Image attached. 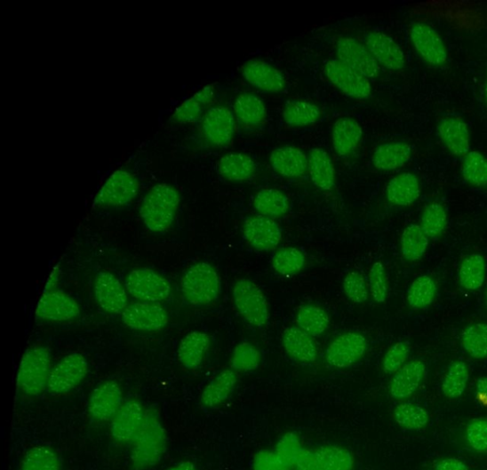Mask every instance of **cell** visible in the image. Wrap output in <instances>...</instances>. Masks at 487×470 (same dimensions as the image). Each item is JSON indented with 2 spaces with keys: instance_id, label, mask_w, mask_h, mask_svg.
<instances>
[{
  "instance_id": "5",
  "label": "cell",
  "mask_w": 487,
  "mask_h": 470,
  "mask_svg": "<svg viewBox=\"0 0 487 470\" xmlns=\"http://www.w3.org/2000/svg\"><path fill=\"white\" fill-rule=\"evenodd\" d=\"M140 189L138 174L129 168H120L107 179L93 201L100 209H122L132 203Z\"/></svg>"
},
{
  "instance_id": "27",
  "label": "cell",
  "mask_w": 487,
  "mask_h": 470,
  "mask_svg": "<svg viewBox=\"0 0 487 470\" xmlns=\"http://www.w3.org/2000/svg\"><path fill=\"white\" fill-rule=\"evenodd\" d=\"M363 138V129L358 121L351 117L336 120L331 132V142L335 153L342 157L353 154Z\"/></svg>"
},
{
  "instance_id": "55",
  "label": "cell",
  "mask_w": 487,
  "mask_h": 470,
  "mask_svg": "<svg viewBox=\"0 0 487 470\" xmlns=\"http://www.w3.org/2000/svg\"><path fill=\"white\" fill-rule=\"evenodd\" d=\"M253 470H294L283 462L275 451L257 452L253 460Z\"/></svg>"
},
{
  "instance_id": "29",
  "label": "cell",
  "mask_w": 487,
  "mask_h": 470,
  "mask_svg": "<svg viewBox=\"0 0 487 470\" xmlns=\"http://www.w3.org/2000/svg\"><path fill=\"white\" fill-rule=\"evenodd\" d=\"M283 347L293 359L313 362L317 358V347L313 338L299 327H289L283 331Z\"/></svg>"
},
{
  "instance_id": "47",
  "label": "cell",
  "mask_w": 487,
  "mask_h": 470,
  "mask_svg": "<svg viewBox=\"0 0 487 470\" xmlns=\"http://www.w3.org/2000/svg\"><path fill=\"white\" fill-rule=\"evenodd\" d=\"M464 179L473 186H487V158L477 151L464 156L461 166Z\"/></svg>"
},
{
  "instance_id": "28",
  "label": "cell",
  "mask_w": 487,
  "mask_h": 470,
  "mask_svg": "<svg viewBox=\"0 0 487 470\" xmlns=\"http://www.w3.org/2000/svg\"><path fill=\"white\" fill-rule=\"evenodd\" d=\"M211 339L207 333L194 331L180 341L178 356L180 364L187 370L197 369L209 351Z\"/></svg>"
},
{
  "instance_id": "36",
  "label": "cell",
  "mask_w": 487,
  "mask_h": 470,
  "mask_svg": "<svg viewBox=\"0 0 487 470\" xmlns=\"http://www.w3.org/2000/svg\"><path fill=\"white\" fill-rule=\"evenodd\" d=\"M297 327L310 335L311 338H319L330 327L331 319L326 311L314 304L303 305L296 314Z\"/></svg>"
},
{
  "instance_id": "50",
  "label": "cell",
  "mask_w": 487,
  "mask_h": 470,
  "mask_svg": "<svg viewBox=\"0 0 487 470\" xmlns=\"http://www.w3.org/2000/svg\"><path fill=\"white\" fill-rule=\"evenodd\" d=\"M343 290L347 299L355 304H363L369 299L370 291L367 282L357 271L350 272L346 275Z\"/></svg>"
},
{
  "instance_id": "52",
  "label": "cell",
  "mask_w": 487,
  "mask_h": 470,
  "mask_svg": "<svg viewBox=\"0 0 487 470\" xmlns=\"http://www.w3.org/2000/svg\"><path fill=\"white\" fill-rule=\"evenodd\" d=\"M304 450L299 437L294 433H289L279 440L275 452L283 462L294 468Z\"/></svg>"
},
{
  "instance_id": "8",
  "label": "cell",
  "mask_w": 487,
  "mask_h": 470,
  "mask_svg": "<svg viewBox=\"0 0 487 470\" xmlns=\"http://www.w3.org/2000/svg\"><path fill=\"white\" fill-rule=\"evenodd\" d=\"M89 370L87 358L79 353L63 357L50 373L47 389L53 395L69 394L85 379Z\"/></svg>"
},
{
  "instance_id": "14",
  "label": "cell",
  "mask_w": 487,
  "mask_h": 470,
  "mask_svg": "<svg viewBox=\"0 0 487 470\" xmlns=\"http://www.w3.org/2000/svg\"><path fill=\"white\" fill-rule=\"evenodd\" d=\"M94 294L99 306L110 315H122L129 306L126 287L112 273L100 272L94 282Z\"/></svg>"
},
{
  "instance_id": "2",
  "label": "cell",
  "mask_w": 487,
  "mask_h": 470,
  "mask_svg": "<svg viewBox=\"0 0 487 470\" xmlns=\"http://www.w3.org/2000/svg\"><path fill=\"white\" fill-rule=\"evenodd\" d=\"M132 442L131 458L133 466L138 470L151 468L164 458L167 448V435L154 411L145 412L143 423Z\"/></svg>"
},
{
  "instance_id": "24",
  "label": "cell",
  "mask_w": 487,
  "mask_h": 470,
  "mask_svg": "<svg viewBox=\"0 0 487 470\" xmlns=\"http://www.w3.org/2000/svg\"><path fill=\"white\" fill-rule=\"evenodd\" d=\"M426 370V365L420 360H414L405 364L391 380L390 395L397 400L411 397L423 382Z\"/></svg>"
},
{
  "instance_id": "46",
  "label": "cell",
  "mask_w": 487,
  "mask_h": 470,
  "mask_svg": "<svg viewBox=\"0 0 487 470\" xmlns=\"http://www.w3.org/2000/svg\"><path fill=\"white\" fill-rule=\"evenodd\" d=\"M395 422L402 427L419 431L428 425L429 414L422 407L413 402H403L394 412Z\"/></svg>"
},
{
  "instance_id": "49",
  "label": "cell",
  "mask_w": 487,
  "mask_h": 470,
  "mask_svg": "<svg viewBox=\"0 0 487 470\" xmlns=\"http://www.w3.org/2000/svg\"><path fill=\"white\" fill-rule=\"evenodd\" d=\"M260 360L259 350L251 343L244 342L235 347L231 366L234 370L251 371L259 368Z\"/></svg>"
},
{
  "instance_id": "16",
  "label": "cell",
  "mask_w": 487,
  "mask_h": 470,
  "mask_svg": "<svg viewBox=\"0 0 487 470\" xmlns=\"http://www.w3.org/2000/svg\"><path fill=\"white\" fill-rule=\"evenodd\" d=\"M80 307L69 294L61 291L44 292L37 303L36 316L39 320L67 322L78 317Z\"/></svg>"
},
{
  "instance_id": "19",
  "label": "cell",
  "mask_w": 487,
  "mask_h": 470,
  "mask_svg": "<svg viewBox=\"0 0 487 470\" xmlns=\"http://www.w3.org/2000/svg\"><path fill=\"white\" fill-rule=\"evenodd\" d=\"M242 75L252 87L278 93L287 87V80L275 66L263 60H250L243 65Z\"/></svg>"
},
{
  "instance_id": "38",
  "label": "cell",
  "mask_w": 487,
  "mask_h": 470,
  "mask_svg": "<svg viewBox=\"0 0 487 470\" xmlns=\"http://www.w3.org/2000/svg\"><path fill=\"white\" fill-rule=\"evenodd\" d=\"M485 275L484 259L479 253H471L459 266V283L466 291H477L483 285Z\"/></svg>"
},
{
  "instance_id": "57",
  "label": "cell",
  "mask_w": 487,
  "mask_h": 470,
  "mask_svg": "<svg viewBox=\"0 0 487 470\" xmlns=\"http://www.w3.org/2000/svg\"><path fill=\"white\" fill-rule=\"evenodd\" d=\"M435 470H468V467L462 461L455 458H448L439 461L435 465Z\"/></svg>"
},
{
  "instance_id": "7",
  "label": "cell",
  "mask_w": 487,
  "mask_h": 470,
  "mask_svg": "<svg viewBox=\"0 0 487 470\" xmlns=\"http://www.w3.org/2000/svg\"><path fill=\"white\" fill-rule=\"evenodd\" d=\"M125 287L128 293L140 302L158 304L168 300L172 293L170 282L152 268L132 271L126 277Z\"/></svg>"
},
{
  "instance_id": "1",
  "label": "cell",
  "mask_w": 487,
  "mask_h": 470,
  "mask_svg": "<svg viewBox=\"0 0 487 470\" xmlns=\"http://www.w3.org/2000/svg\"><path fill=\"white\" fill-rule=\"evenodd\" d=\"M181 203L180 194L167 183L155 185L141 201L140 216L147 229L164 234L170 229Z\"/></svg>"
},
{
  "instance_id": "48",
  "label": "cell",
  "mask_w": 487,
  "mask_h": 470,
  "mask_svg": "<svg viewBox=\"0 0 487 470\" xmlns=\"http://www.w3.org/2000/svg\"><path fill=\"white\" fill-rule=\"evenodd\" d=\"M448 223V213L440 203H430L424 211L421 219L422 230L430 239L438 238Z\"/></svg>"
},
{
  "instance_id": "4",
  "label": "cell",
  "mask_w": 487,
  "mask_h": 470,
  "mask_svg": "<svg viewBox=\"0 0 487 470\" xmlns=\"http://www.w3.org/2000/svg\"><path fill=\"white\" fill-rule=\"evenodd\" d=\"M52 369L51 353L46 347L28 348L21 359L18 372L20 391L27 396L42 394L47 388Z\"/></svg>"
},
{
  "instance_id": "43",
  "label": "cell",
  "mask_w": 487,
  "mask_h": 470,
  "mask_svg": "<svg viewBox=\"0 0 487 470\" xmlns=\"http://www.w3.org/2000/svg\"><path fill=\"white\" fill-rule=\"evenodd\" d=\"M304 253L297 248H283L275 252L272 260L274 270L283 276L299 275L304 268Z\"/></svg>"
},
{
  "instance_id": "34",
  "label": "cell",
  "mask_w": 487,
  "mask_h": 470,
  "mask_svg": "<svg viewBox=\"0 0 487 470\" xmlns=\"http://www.w3.org/2000/svg\"><path fill=\"white\" fill-rule=\"evenodd\" d=\"M237 376L234 370H224L206 386L201 394V404L215 408L222 404L235 391Z\"/></svg>"
},
{
  "instance_id": "62",
  "label": "cell",
  "mask_w": 487,
  "mask_h": 470,
  "mask_svg": "<svg viewBox=\"0 0 487 470\" xmlns=\"http://www.w3.org/2000/svg\"><path fill=\"white\" fill-rule=\"evenodd\" d=\"M486 299H487V292H486Z\"/></svg>"
},
{
  "instance_id": "60",
  "label": "cell",
  "mask_w": 487,
  "mask_h": 470,
  "mask_svg": "<svg viewBox=\"0 0 487 470\" xmlns=\"http://www.w3.org/2000/svg\"><path fill=\"white\" fill-rule=\"evenodd\" d=\"M169 470H198L191 462H181L177 466L171 467Z\"/></svg>"
},
{
  "instance_id": "41",
  "label": "cell",
  "mask_w": 487,
  "mask_h": 470,
  "mask_svg": "<svg viewBox=\"0 0 487 470\" xmlns=\"http://www.w3.org/2000/svg\"><path fill=\"white\" fill-rule=\"evenodd\" d=\"M20 470H62V463L56 451L37 446L25 453Z\"/></svg>"
},
{
  "instance_id": "59",
  "label": "cell",
  "mask_w": 487,
  "mask_h": 470,
  "mask_svg": "<svg viewBox=\"0 0 487 470\" xmlns=\"http://www.w3.org/2000/svg\"><path fill=\"white\" fill-rule=\"evenodd\" d=\"M477 393L484 397H487V378H480L476 384Z\"/></svg>"
},
{
  "instance_id": "54",
  "label": "cell",
  "mask_w": 487,
  "mask_h": 470,
  "mask_svg": "<svg viewBox=\"0 0 487 470\" xmlns=\"http://www.w3.org/2000/svg\"><path fill=\"white\" fill-rule=\"evenodd\" d=\"M466 437L472 450L487 452V420H472L467 426Z\"/></svg>"
},
{
  "instance_id": "40",
  "label": "cell",
  "mask_w": 487,
  "mask_h": 470,
  "mask_svg": "<svg viewBox=\"0 0 487 470\" xmlns=\"http://www.w3.org/2000/svg\"><path fill=\"white\" fill-rule=\"evenodd\" d=\"M469 380V370L464 361H455L446 371L442 391L446 398L454 400L461 397L467 389Z\"/></svg>"
},
{
  "instance_id": "10",
  "label": "cell",
  "mask_w": 487,
  "mask_h": 470,
  "mask_svg": "<svg viewBox=\"0 0 487 470\" xmlns=\"http://www.w3.org/2000/svg\"><path fill=\"white\" fill-rule=\"evenodd\" d=\"M324 73L330 82L347 98L364 100L371 97L370 79L340 60H329L324 64Z\"/></svg>"
},
{
  "instance_id": "9",
  "label": "cell",
  "mask_w": 487,
  "mask_h": 470,
  "mask_svg": "<svg viewBox=\"0 0 487 470\" xmlns=\"http://www.w3.org/2000/svg\"><path fill=\"white\" fill-rule=\"evenodd\" d=\"M202 136L214 147H225L234 140L236 133V116L232 110L225 106L210 107L201 123Z\"/></svg>"
},
{
  "instance_id": "20",
  "label": "cell",
  "mask_w": 487,
  "mask_h": 470,
  "mask_svg": "<svg viewBox=\"0 0 487 470\" xmlns=\"http://www.w3.org/2000/svg\"><path fill=\"white\" fill-rule=\"evenodd\" d=\"M364 44L380 67L390 71H400L404 68V53L395 40L387 35L371 32L365 36Z\"/></svg>"
},
{
  "instance_id": "44",
  "label": "cell",
  "mask_w": 487,
  "mask_h": 470,
  "mask_svg": "<svg viewBox=\"0 0 487 470\" xmlns=\"http://www.w3.org/2000/svg\"><path fill=\"white\" fill-rule=\"evenodd\" d=\"M323 470H353L355 460L347 450L339 447H321L315 451Z\"/></svg>"
},
{
  "instance_id": "56",
  "label": "cell",
  "mask_w": 487,
  "mask_h": 470,
  "mask_svg": "<svg viewBox=\"0 0 487 470\" xmlns=\"http://www.w3.org/2000/svg\"><path fill=\"white\" fill-rule=\"evenodd\" d=\"M294 470H323L319 465L315 452L304 450L299 461L294 466Z\"/></svg>"
},
{
  "instance_id": "15",
  "label": "cell",
  "mask_w": 487,
  "mask_h": 470,
  "mask_svg": "<svg viewBox=\"0 0 487 470\" xmlns=\"http://www.w3.org/2000/svg\"><path fill=\"white\" fill-rule=\"evenodd\" d=\"M411 43L421 58L430 65L442 66L449 60L448 50L431 26L415 22L411 27Z\"/></svg>"
},
{
  "instance_id": "31",
  "label": "cell",
  "mask_w": 487,
  "mask_h": 470,
  "mask_svg": "<svg viewBox=\"0 0 487 470\" xmlns=\"http://www.w3.org/2000/svg\"><path fill=\"white\" fill-rule=\"evenodd\" d=\"M214 98L212 85L201 89L195 95L183 102L172 116V121L178 124H191L204 116L208 107Z\"/></svg>"
},
{
  "instance_id": "23",
  "label": "cell",
  "mask_w": 487,
  "mask_h": 470,
  "mask_svg": "<svg viewBox=\"0 0 487 470\" xmlns=\"http://www.w3.org/2000/svg\"><path fill=\"white\" fill-rule=\"evenodd\" d=\"M437 132L440 140L452 155L464 157L470 152V132L462 119L443 118L438 124Z\"/></svg>"
},
{
  "instance_id": "51",
  "label": "cell",
  "mask_w": 487,
  "mask_h": 470,
  "mask_svg": "<svg viewBox=\"0 0 487 470\" xmlns=\"http://www.w3.org/2000/svg\"><path fill=\"white\" fill-rule=\"evenodd\" d=\"M370 292L378 304L386 302L388 292V281L386 267L382 262H375L369 274Z\"/></svg>"
},
{
  "instance_id": "61",
  "label": "cell",
  "mask_w": 487,
  "mask_h": 470,
  "mask_svg": "<svg viewBox=\"0 0 487 470\" xmlns=\"http://www.w3.org/2000/svg\"><path fill=\"white\" fill-rule=\"evenodd\" d=\"M485 98L487 102V70H486V79H485Z\"/></svg>"
},
{
  "instance_id": "22",
  "label": "cell",
  "mask_w": 487,
  "mask_h": 470,
  "mask_svg": "<svg viewBox=\"0 0 487 470\" xmlns=\"http://www.w3.org/2000/svg\"><path fill=\"white\" fill-rule=\"evenodd\" d=\"M269 163L278 176L296 179L303 177L307 171L308 157L299 147L283 146L270 154Z\"/></svg>"
},
{
  "instance_id": "6",
  "label": "cell",
  "mask_w": 487,
  "mask_h": 470,
  "mask_svg": "<svg viewBox=\"0 0 487 470\" xmlns=\"http://www.w3.org/2000/svg\"><path fill=\"white\" fill-rule=\"evenodd\" d=\"M233 300L240 315L255 328H263L269 320V307L262 290L247 279L237 280Z\"/></svg>"
},
{
  "instance_id": "17",
  "label": "cell",
  "mask_w": 487,
  "mask_h": 470,
  "mask_svg": "<svg viewBox=\"0 0 487 470\" xmlns=\"http://www.w3.org/2000/svg\"><path fill=\"white\" fill-rule=\"evenodd\" d=\"M122 389L115 381H106L94 388L89 401V413L92 420L107 422L115 418L121 408Z\"/></svg>"
},
{
  "instance_id": "35",
  "label": "cell",
  "mask_w": 487,
  "mask_h": 470,
  "mask_svg": "<svg viewBox=\"0 0 487 470\" xmlns=\"http://www.w3.org/2000/svg\"><path fill=\"white\" fill-rule=\"evenodd\" d=\"M253 209L259 216L275 219L286 216L290 210V199L277 189H263L253 198Z\"/></svg>"
},
{
  "instance_id": "58",
  "label": "cell",
  "mask_w": 487,
  "mask_h": 470,
  "mask_svg": "<svg viewBox=\"0 0 487 470\" xmlns=\"http://www.w3.org/2000/svg\"><path fill=\"white\" fill-rule=\"evenodd\" d=\"M60 275V271L59 267H55V270H53L52 272V274H51V275H50V277L47 281V284H46L44 292L55 291V290H53V288H55L56 285L58 284Z\"/></svg>"
},
{
  "instance_id": "26",
  "label": "cell",
  "mask_w": 487,
  "mask_h": 470,
  "mask_svg": "<svg viewBox=\"0 0 487 470\" xmlns=\"http://www.w3.org/2000/svg\"><path fill=\"white\" fill-rule=\"evenodd\" d=\"M412 147L403 141L379 145L371 157L373 167L378 171H395L410 163Z\"/></svg>"
},
{
  "instance_id": "13",
  "label": "cell",
  "mask_w": 487,
  "mask_h": 470,
  "mask_svg": "<svg viewBox=\"0 0 487 470\" xmlns=\"http://www.w3.org/2000/svg\"><path fill=\"white\" fill-rule=\"evenodd\" d=\"M121 316L128 328L138 331H158L169 324L167 311L157 303L130 304Z\"/></svg>"
},
{
  "instance_id": "18",
  "label": "cell",
  "mask_w": 487,
  "mask_h": 470,
  "mask_svg": "<svg viewBox=\"0 0 487 470\" xmlns=\"http://www.w3.org/2000/svg\"><path fill=\"white\" fill-rule=\"evenodd\" d=\"M243 235L252 248L261 251L275 250L282 240L279 225L262 216L247 219L244 222Z\"/></svg>"
},
{
  "instance_id": "39",
  "label": "cell",
  "mask_w": 487,
  "mask_h": 470,
  "mask_svg": "<svg viewBox=\"0 0 487 470\" xmlns=\"http://www.w3.org/2000/svg\"><path fill=\"white\" fill-rule=\"evenodd\" d=\"M429 238L420 225L411 224L403 230L401 236V253L408 261L420 260L427 252Z\"/></svg>"
},
{
  "instance_id": "25",
  "label": "cell",
  "mask_w": 487,
  "mask_h": 470,
  "mask_svg": "<svg viewBox=\"0 0 487 470\" xmlns=\"http://www.w3.org/2000/svg\"><path fill=\"white\" fill-rule=\"evenodd\" d=\"M387 199L392 205L409 207L421 195V185L414 173L404 171L390 179L386 190Z\"/></svg>"
},
{
  "instance_id": "12",
  "label": "cell",
  "mask_w": 487,
  "mask_h": 470,
  "mask_svg": "<svg viewBox=\"0 0 487 470\" xmlns=\"http://www.w3.org/2000/svg\"><path fill=\"white\" fill-rule=\"evenodd\" d=\"M368 348V340L358 332H347L335 339L328 347L326 360L336 369L353 367L359 362Z\"/></svg>"
},
{
  "instance_id": "30",
  "label": "cell",
  "mask_w": 487,
  "mask_h": 470,
  "mask_svg": "<svg viewBox=\"0 0 487 470\" xmlns=\"http://www.w3.org/2000/svg\"><path fill=\"white\" fill-rule=\"evenodd\" d=\"M307 157L311 181L322 191H331L335 185V168L330 154L322 147H314Z\"/></svg>"
},
{
  "instance_id": "32",
  "label": "cell",
  "mask_w": 487,
  "mask_h": 470,
  "mask_svg": "<svg viewBox=\"0 0 487 470\" xmlns=\"http://www.w3.org/2000/svg\"><path fill=\"white\" fill-rule=\"evenodd\" d=\"M234 114L238 123L248 128H256L264 124L267 119L265 102L253 93H241L236 100Z\"/></svg>"
},
{
  "instance_id": "37",
  "label": "cell",
  "mask_w": 487,
  "mask_h": 470,
  "mask_svg": "<svg viewBox=\"0 0 487 470\" xmlns=\"http://www.w3.org/2000/svg\"><path fill=\"white\" fill-rule=\"evenodd\" d=\"M321 109L315 103L303 100L288 101L283 109V119L293 128H303L317 123Z\"/></svg>"
},
{
  "instance_id": "3",
  "label": "cell",
  "mask_w": 487,
  "mask_h": 470,
  "mask_svg": "<svg viewBox=\"0 0 487 470\" xmlns=\"http://www.w3.org/2000/svg\"><path fill=\"white\" fill-rule=\"evenodd\" d=\"M180 289L188 304L207 306L219 299L221 281L213 266L207 262H198L188 268L181 278Z\"/></svg>"
},
{
  "instance_id": "45",
  "label": "cell",
  "mask_w": 487,
  "mask_h": 470,
  "mask_svg": "<svg viewBox=\"0 0 487 470\" xmlns=\"http://www.w3.org/2000/svg\"><path fill=\"white\" fill-rule=\"evenodd\" d=\"M461 343L472 358H487V324L476 323L467 327L462 332Z\"/></svg>"
},
{
  "instance_id": "11",
  "label": "cell",
  "mask_w": 487,
  "mask_h": 470,
  "mask_svg": "<svg viewBox=\"0 0 487 470\" xmlns=\"http://www.w3.org/2000/svg\"><path fill=\"white\" fill-rule=\"evenodd\" d=\"M337 60L350 67L368 79L376 78L380 73L377 63L365 44L354 37H341L336 44Z\"/></svg>"
},
{
  "instance_id": "42",
  "label": "cell",
  "mask_w": 487,
  "mask_h": 470,
  "mask_svg": "<svg viewBox=\"0 0 487 470\" xmlns=\"http://www.w3.org/2000/svg\"><path fill=\"white\" fill-rule=\"evenodd\" d=\"M437 294V285L435 281L430 276L421 275L416 278L408 291L409 305L414 310H422V308L430 306L435 301Z\"/></svg>"
},
{
  "instance_id": "21",
  "label": "cell",
  "mask_w": 487,
  "mask_h": 470,
  "mask_svg": "<svg viewBox=\"0 0 487 470\" xmlns=\"http://www.w3.org/2000/svg\"><path fill=\"white\" fill-rule=\"evenodd\" d=\"M145 411L140 402L130 400L121 406L112 419L111 434L119 442H129L137 435L143 423Z\"/></svg>"
},
{
  "instance_id": "33",
  "label": "cell",
  "mask_w": 487,
  "mask_h": 470,
  "mask_svg": "<svg viewBox=\"0 0 487 470\" xmlns=\"http://www.w3.org/2000/svg\"><path fill=\"white\" fill-rule=\"evenodd\" d=\"M220 176L227 181L240 183L250 180L256 171L253 159L243 153H228L218 163Z\"/></svg>"
},
{
  "instance_id": "53",
  "label": "cell",
  "mask_w": 487,
  "mask_h": 470,
  "mask_svg": "<svg viewBox=\"0 0 487 470\" xmlns=\"http://www.w3.org/2000/svg\"><path fill=\"white\" fill-rule=\"evenodd\" d=\"M411 353L410 345L407 342H397L392 345L383 359V370L387 374L396 373L405 364Z\"/></svg>"
}]
</instances>
